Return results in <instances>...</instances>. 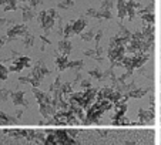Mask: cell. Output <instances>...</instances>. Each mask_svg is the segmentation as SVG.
Returning <instances> with one entry per match:
<instances>
[{
    "instance_id": "2",
    "label": "cell",
    "mask_w": 161,
    "mask_h": 145,
    "mask_svg": "<svg viewBox=\"0 0 161 145\" xmlns=\"http://www.w3.org/2000/svg\"><path fill=\"white\" fill-rule=\"evenodd\" d=\"M70 6H73V2H71V0H66L64 3L60 4V7H70Z\"/></svg>"
},
{
    "instance_id": "1",
    "label": "cell",
    "mask_w": 161,
    "mask_h": 145,
    "mask_svg": "<svg viewBox=\"0 0 161 145\" xmlns=\"http://www.w3.org/2000/svg\"><path fill=\"white\" fill-rule=\"evenodd\" d=\"M10 95V93L7 90H4V88H0V97H2V98H3V100H6L7 97Z\"/></svg>"
}]
</instances>
